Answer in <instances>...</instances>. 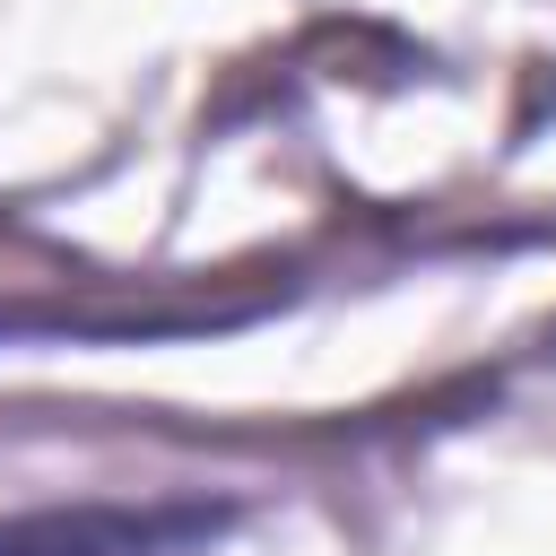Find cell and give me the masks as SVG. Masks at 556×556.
Listing matches in <instances>:
<instances>
[{"label":"cell","instance_id":"cell-1","mask_svg":"<svg viewBox=\"0 0 556 556\" xmlns=\"http://www.w3.org/2000/svg\"><path fill=\"white\" fill-rule=\"evenodd\" d=\"M226 539V504L156 495V504H43L0 521V556H208Z\"/></svg>","mask_w":556,"mask_h":556}]
</instances>
